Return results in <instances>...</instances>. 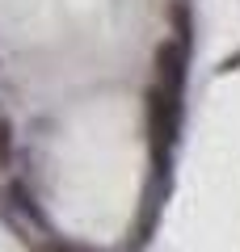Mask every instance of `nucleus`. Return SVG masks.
Here are the masks:
<instances>
[{
	"mask_svg": "<svg viewBox=\"0 0 240 252\" xmlns=\"http://www.w3.org/2000/svg\"><path fill=\"white\" fill-rule=\"evenodd\" d=\"M186 63H190V42H181V38H164V42L156 46V84L169 97L181 101V93H186Z\"/></svg>",
	"mask_w": 240,
	"mask_h": 252,
	"instance_id": "1",
	"label": "nucleus"
},
{
	"mask_svg": "<svg viewBox=\"0 0 240 252\" xmlns=\"http://www.w3.org/2000/svg\"><path fill=\"white\" fill-rule=\"evenodd\" d=\"M9 160H13V126L9 118H0V168H9Z\"/></svg>",
	"mask_w": 240,
	"mask_h": 252,
	"instance_id": "2",
	"label": "nucleus"
},
{
	"mask_svg": "<svg viewBox=\"0 0 240 252\" xmlns=\"http://www.w3.org/2000/svg\"><path fill=\"white\" fill-rule=\"evenodd\" d=\"M42 252H93V248H84V244H68V240H51V244H42Z\"/></svg>",
	"mask_w": 240,
	"mask_h": 252,
	"instance_id": "3",
	"label": "nucleus"
},
{
	"mask_svg": "<svg viewBox=\"0 0 240 252\" xmlns=\"http://www.w3.org/2000/svg\"><path fill=\"white\" fill-rule=\"evenodd\" d=\"M236 63H240V51L232 55V59H223V63H219V72H236Z\"/></svg>",
	"mask_w": 240,
	"mask_h": 252,
	"instance_id": "4",
	"label": "nucleus"
}]
</instances>
